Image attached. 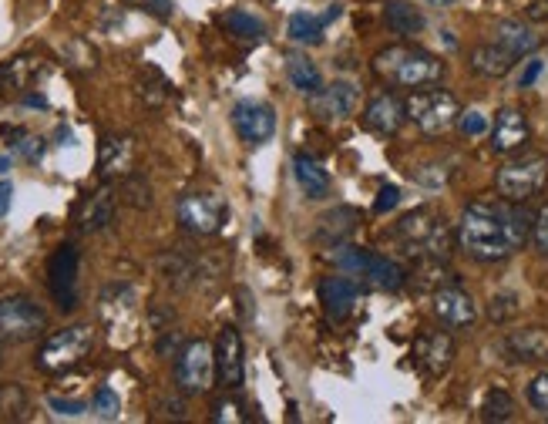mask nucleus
Wrapping results in <instances>:
<instances>
[{
    "mask_svg": "<svg viewBox=\"0 0 548 424\" xmlns=\"http://www.w3.org/2000/svg\"><path fill=\"white\" fill-rule=\"evenodd\" d=\"M286 78H290V85L300 91V95H310V98L323 88L320 68L306 58V54H286Z\"/></svg>",
    "mask_w": 548,
    "mask_h": 424,
    "instance_id": "32",
    "label": "nucleus"
},
{
    "mask_svg": "<svg viewBox=\"0 0 548 424\" xmlns=\"http://www.w3.org/2000/svg\"><path fill=\"white\" fill-rule=\"evenodd\" d=\"M407 122V105L404 98H397L394 91H380L367 101V112H364V128L374 135L394 138Z\"/></svg>",
    "mask_w": 548,
    "mask_h": 424,
    "instance_id": "16",
    "label": "nucleus"
},
{
    "mask_svg": "<svg viewBox=\"0 0 548 424\" xmlns=\"http://www.w3.org/2000/svg\"><path fill=\"white\" fill-rule=\"evenodd\" d=\"M175 219L192 236H216L229 219V206L219 192H185L175 202Z\"/></svg>",
    "mask_w": 548,
    "mask_h": 424,
    "instance_id": "7",
    "label": "nucleus"
},
{
    "mask_svg": "<svg viewBox=\"0 0 548 424\" xmlns=\"http://www.w3.org/2000/svg\"><path fill=\"white\" fill-rule=\"evenodd\" d=\"M518 310H522V307H518V293H495V297H491L488 300V320H491V324H512V320L518 317Z\"/></svg>",
    "mask_w": 548,
    "mask_h": 424,
    "instance_id": "38",
    "label": "nucleus"
},
{
    "mask_svg": "<svg viewBox=\"0 0 548 424\" xmlns=\"http://www.w3.org/2000/svg\"><path fill=\"white\" fill-rule=\"evenodd\" d=\"M320 303L327 310L330 320H350L360 303V283L350 280V276H327L320 283Z\"/></svg>",
    "mask_w": 548,
    "mask_h": 424,
    "instance_id": "19",
    "label": "nucleus"
},
{
    "mask_svg": "<svg viewBox=\"0 0 548 424\" xmlns=\"http://www.w3.org/2000/svg\"><path fill=\"white\" fill-rule=\"evenodd\" d=\"M542 68H545V64L538 61V58L528 61V68L522 71V78H518V88H532L535 81H538V75H542Z\"/></svg>",
    "mask_w": 548,
    "mask_h": 424,
    "instance_id": "48",
    "label": "nucleus"
},
{
    "mask_svg": "<svg viewBox=\"0 0 548 424\" xmlns=\"http://www.w3.org/2000/svg\"><path fill=\"white\" fill-rule=\"evenodd\" d=\"M454 357H458V347H454V337L451 330H438V327H427L417 334L414 340V364L417 371L431 381H438L451 371Z\"/></svg>",
    "mask_w": 548,
    "mask_h": 424,
    "instance_id": "10",
    "label": "nucleus"
},
{
    "mask_svg": "<svg viewBox=\"0 0 548 424\" xmlns=\"http://www.w3.org/2000/svg\"><path fill=\"white\" fill-rule=\"evenodd\" d=\"M138 7H145V11L159 14V17H172V0H135Z\"/></svg>",
    "mask_w": 548,
    "mask_h": 424,
    "instance_id": "49",
    "label": "nucleus"
},
{
    "mask_svg": "<svg viewBox=\"0 0 548 424\" xmlns=\"http://www.w3.org/2000/svg\"><path fill=\"white\" fill-rule=\"evenodd\" d=\"M44 330H48V313L31 297H21V293L0 297V340L24 344V340L41 337Z\"/></svg>",
    "mask_w": 548,
    "mask_h": 424,
    "instance_id": "9",
    "label": "nucleus"
},
{
    "mask_svg": "<svg viewBox=\"0 0 548 424\" xmlns=\"http://www.w3.org/2000/svg\"><path fill=\"white\" fill-rule=\"evenodd\" d=\"M431 310L434 317H438V324L448 330H468L478 324V303L471 300L458 283L431 293Z\"/></svg>",
    "mask_w": 548,
    "mask_h": 424,
    "instance_id": "15",
    "label": "nucleus"
},
{
    "mask_svg": "<svg viewBox=\"0 0 548 424\" xmlns=\"http://www.w3.org/2000/svg\"><path fill=\"white\" fill-rule=\"evenodd\" d=\"M115 209H118V199L115 192H111V186L95 189L78 209V229L81 233H101V229L115 223Z\"/></svg>",
    "mask_w": 548,
    "mask_h": 424,
    "instance_id": "21",
    "label": "nucleus"
},
{
    "mask_svg": "<svg viewBox=\"0 0 548 424\" xmlns=\"http://www.w3.org/2000/svg\"><path fill=\"white\" fill-rule=\"evenodd\" d=\"M397 202H401V189H397V186H384V189H380L377 202H374V209L377 212H390V209H397Z\"/></svg>",
    "mask_w": 548,
    "mask_h": 424,
    "instance_id": "47",
    "label": "nucleus"
},
{
    "mask_svg": "<svg viewBox=\"0 0 548 424\" xmlns=\"http://www.w3.org/2000/svg\"><path fill=\"white\" fill-rule=\"evenodd\" d=\"M58 138H61V145H68V138H71V132H68V128H58Z\"/></svg>",
    "mask_w": 548,
    "mask_h": 424,
    "instance_id": "55",
    "label": "nucleus"
},
{
    "mask_svg": "<svg viewBox=\"0 0 548 424\" xmlns=\"http://www.w3.org/2000/svg\"><path fill=\"white\" fill-rule=\"evenodd\" d=\"M31 411V398L21 384H0V418L4 421H24Z\"/></svg>",
    "mask_w": 548,
    "mask_h": 424,
    "instance_id": "35",
    "label": "nucleus"
},
{
    "mask_svg": "<svg viewBox=\"0 0 548 424\" xmlns=\"http://www.w3.org/2000/svg\"><path fill=\"white\" fill-rule=\"evenodd\" d=\"M370 71L390 88H427V85H438L448 68H444V61L438 54H431L424 48L390 44V48L374 54Z\"/></svg>",
    "mask_w": 548,
    "mask_h": 424,
    "instance_id": "2",
    "label": "nucleus"
},
{
    "mask_svg": "<svg viewBox=\"0 0 548 424\" xmlns=\"http://www.w3.org/2000/svg\"><path fill=\"white\" fill-rule=\"evenodd\" d=\"M232 128L246 145L259 149L276 135V112L266 101H236L232 105Z\"/></svg>",
    "mask_w": 548,
    "mask_h": 424,
    "instance_id": "12",
    "label": "nucleus"
},
{
    "mask_svg": "<svg viewBox=\"0 0 548 424\" xmlns=\"http://www.w3.org/2000/svg\"><path fill=\"white\" fill-rule=\"evenodd\" d=\"M17 152H21L27 162H37L44 155V138L24 135V142H17Z\"/></svg>",
    "mask_w": 548,
    "mask_h": 424,
    "instance_id": "46",
    "label": "nucleus"
},
{
    "mask_svg": "<svg viewBox=\"0 0 548 424\" xmlns=\"http://www.w3.org/2000/svg\"><path fill=\"white\" fill-rule=\"evenodd\" d=\"M357 229H360V209L337 206V209H330L327 216H320L317 229H313V239L323 246H337V243H347Z\"/></svg>",
    "mask_w": 548,
    "mask_h": 424,
    "instance_id": "22",
    "label": "nucleus"
},
{
    "mask_svg": "<svg viewBox=\"0 0 548 424\" xmlns=\"http://www.w3.org/2000/svg\"><path fill=\"white\" fill-rule=\"evenodd\" d=\"M333 14L337 11H327V14L296 11L290 21H286V38L296 41V44H323V31H327Z\"/></svg>",
    "mask_w": 548,
    "mask_h": 424,
    "instance_id": "28",
    "label": "nucleus"
},
{
    "mask_svg": "<svg viewBox=\"0 0 548 424\" xmlns=\"http://www.w3.org/2000/svg\"><path fill=\"white\" fill-rule=\"evenodd\" d=\"M37 71H41V64H37L34 58H27V54L4 61L0 64V91L4 88H27Z\"/></svg>",
    "mask_w": 548,
    "mask_h": 424,
    "instance_id": "34",
    "label": "nucleus"
},
{
    "mask_svg": "<svg viewBox=\"0 0 548 424\" xmlns=\"http://www.w3.org/2000/svg\"><path fill=\"white\" fill-rule=\"evenodd\" d=\"M501 350L512 364H548V330L545 327H518L508 330Z\"/></svg>",
    "mask_w": 548,
    "mask_h": 424,
    "instance_id": "18",
    "label": "nucleus"
},
{
    "mask_svg": "<svg viewBox=\"0 0 548 424\" xmlns=\"http://www.w3.org/2000/svg\"><path fill=\"white\" fill-rule=\"evenodd\" d=\"M0 364H4V347H0Z\"/></svg>",
    "mask_w": 548,
    "mask_h": 424,
    "instance_id": "56",
    "label": "nucleus"
},
{
    "mask_svg": "<svg viewBox=\"0 0 548 424\" xmlns=\"http://www.w3.org/2000/svg\"><path fill=\"white\" fill-rule=\"evenodd\" d=\"M528 138H532V128H528L522 108H501L495 115V125H491V149L498 155H515L525 149Z\"/></svg>",
    "mask_w": 548,
    "mask_h": 424,
    "instance_id": "17",
    "label": "nucleus"
},
{
    "mask_svg": "<svg viewBox=\"0 0 548 424\" xmlns=\"http://www.w3.org/2000/svg\"><path fill=\"white\" fill-rule=\"evenodd\" d=\"M11 169V155H0V172H7Z\"/></svg>",
    "mask_w": 548,
    "mask_h": 424,
    "instance_id": "54",
    "label": "nucleus"
},
{
    "mask_svg": "<svg viewBox=\"0 0 548 424\" xmlns=\"http://www.w3.org/2000/svg\"><path fill=\"white\" fill-rule=\"evenodd\" d=\"M360 276H364L367 287L384 290V293H394V290H404L407 287V270H404V266L394 263L390 256H380V253H367L364 256Z\"/></svg>",
    "mask_w": 548,
    "mask_h": 424,
    "instance_id": "23",
    "label": "nucleus"
},
{
    "mask_svg": "<svg viewBox=\"0 0 548 424\" xmlns=\"http://www.w3.org/2000/svg\"><path fill=\"white\" fill-rule=\"evenodd\" d=\"M528 404L548 421V371L535 374L532 381H528Z\"/></svg>",
    "mask_w": 548,
    "mask_h": 424,
    "instance_id": "41",
    "label": "nucleus"
},
{
    "mask_svg": "<svg viewBox=\"0 0 548 424\" xmlns=\"http://www.w3.org/2000/svg\"><path fill=\"white\" fill-rule=\"evenodd\" d=\"M212 421H216V424H229V421H246V414H243V404H239V401H232V398L219 401L216 408H212Z\"/></svg>",
    "mask_w": 548,
    "mask_h": 424,
    "instance_id": "43",
    "label": "nucleus"
},
{
    "mask_svg": "<svg viewBox=\"0 0 548 424\" xmlns=\"http://www.w3.org/2000/svg\"><path fill=\"white\" fill-rule=\"evenodd\" d=\"M364 256H367V250H357V246H350V243H337V246H327L323 260L333 263V266H340V270H347V273H357V276H360Z\"/></svg>",
    "mask_w": 548,
    "mask_h": 424,
    "instance_id": "37",
    "label": "nucleus"
},
{
    "mask_svg": "<svg viewBox=\"0 0 548 424\" xmlns=\"http://www.w3.org/2000/svg\"><path fill=\"white\" fill-rule=\"evenodd\" d=\"M24 105H31V108H48V101H44L41 95H27V98H24Z\"/></svg>",
    "mask_w": 548,
    "mask_h": 424,
    "instance_id": "52",
    "label": "nucleus"
},
{
    "mask_svg": "<svg viewBox=\"0 0 548 424\" xmlns=\"http://www.w3.org/2000/svg\"><path fill=\"white\" fill-rule=\"evenodd\" d=\"M11 202H14V186L11 182H0V219L11 212Z\"/></svg>",
    "mask_w": 548,
    "mask_h": 424,
    "instance_id": "50",
    "label": "nucleus"
},
{
    "mask_svg": "<svg viewBox=\"0 0 548 424\" xmlns=\"http://www.w3.org/2000/svg\"><path fill=\"white\" fill-rule=\"evenodd\" d=\"M407 283H411L414 290H421V293H438L444 287H451V283H458V273L451 270L448 260H438V256H421V260L414 263V270L407 273Z\"/></svg>",
    "mask_w": 548,
    "mask_h": 424,
    "instance_id": "25",
    "label": "nucleus"
},
{
    "mask_svg": "<svg viewBox=\"0 0 548 424\" xmlns=\"http://www.w3.org/2000/svg\"><path fill=\"white\" fill-rule=\"evenodd\" d=\"M91 347H95V330L88 324H74L44 340L34 364H37V371H44V374H61L85 361L91 354Z\"/></svg>",
    "mask_w": 548,
    "mask_h": 424,
    "instance_id": "6",
    "label": "nucleus"
},
{
    "mask_svg": "<svg viewBox=\"0 0 548 424\" xmlns=\"http://www.w3.org/2000/svg\"><path fill=\"white\" fill-rule=\"evenodd\" d=\"M360 105V88L354 81H333V85H323L310 101V112L317 122H347L350 115L357 112Z\"/></svg>",
    "mask_w": 548,
    "mask_h": 424,
    "instance_id": "13",
    "label": "nucleus"
},
{
    "mask_svg": "<svg viewBox=\"0 0 548 424\" xmlns=\"http://www.w3.org/2000/svg\"><path fill=\"white\" fill-rule=\"evenodd\" d=\"M135 169V138L128 135H105L98 145V172L101 179H118V175H132Z\"/></svg>",
    "mask_w": 548,
    "mask_h": 424,
    "instance_id": "20",
    "label": "nucleus"
},
{
    "mask_svg": "<svg viewBox=\"0 0 548 424\" xmlns=\"http://www.w3.org/2000/svg\"><path fill=\"white\" fill-rule=\"evenodd\" d=\"M159 270L165 276V283L175 290H189L192 283L202 280V260L185 250H169L159 256Z\"/></svg>",
    "mask_w": 548,
    "mask_h": 424,
    "instance_id": "24",
    "label": "nucleus"
},
{
    "mask_svg": "<svg viewBox=\"0 0 548 424\" xmlns=\"http://www.w3.org/2000/svg\"><path fill=\"white\" fill-rule=\"evenodd\" d=\"M384 21L394 34H404V38H414V34H421L427 21L421 14V7L407 4V0H390L384 7Z\"/></svg>",
    "mask_w": 548,
    "mask_h": 424,
    "instance_id": "30",
    "label": "nucleus"
},
{
    "mask_svg": "<svg viewBox=\"0 0 548 424\" xmlns=\"http://www.w3.org/2000/svg\"><path fill=\"white\" fill-rule=\"evenodd\" d=\"M468 64H471V71L481 75V78H505L508 71L518 64V58L512 51L501 48L498 41H491V44H478V48L471 51Z\"/></svg>",
    "mask_w": 548,
    "mask_h": 424,
    "instance_id": "27",
    "label": "nucleus"
},
{
    "mask_svg": "<svg viewBox=\"0 0 548 424\" xmlns=\"http://www.w3.org/2000/svg\"><path fill=\"white\" fill-rule=\"evenodd\" d=\"M495 41L505 51H512L515 58H525V54H532L538 48V34L522 21H501L495 27Z\"/></svg>",
    "mask_w": 548,
    "mask_h": 424,
    "instance_id": "31",
    "label": "nucleus"
},
{
    "mask_svg": "<svg viewBox=\"0 0 548 424\" xmlns=\"http://www.w3.org/2000/svg\"><path fill=\"white\" fill-rule=\"evenodd\" d=\"M132 310H135V290L125 287V283L108 287L105 297H101V317H105L111 327H118L122 320L132 317Z\"/></svg>",
    "mask_w": 548,
    "mask_h": 424,
    "instance_id": "33",
    "label": "nucleus"
},
{
    "mask_svg": "<svg viewBox=\"0 0 548 424\" xmlns=\"http://www.w3.org/2000/svg\"><path fill=\"white\" fill-rule=\"evenodd\" d=\"M548 186V155L545 152H522L512 155L495 172V192L508 202H528L542 196Z\"/></svg>",
    "mask_w": 548,
    "mask_h": 424,
    "instance_id": "5",
    "label": "nucleus"
},
{
    "mask_svg": "<svg viewBox=\"0 0 548 424\" xmlns=\"http://www.w3.org/2000/svg\"><path fill=\"white\" fill-rule=\"evenodd\" d=\"M293 179H296V186H300V192L306 199H327L330 189H333L327 169H323L313 155H303V152L293 159Z\"/></svg>",
    "mask_w": 548,
    "mask_h": 424,
    "instance_id": "26",
    "label": "nucleus"
},
{
    "mask_svg": "<svg viewBox=\"0 0 548 424\" xmlns=\"http://www.w3.org/2000/svg\"><path fill=\"white\" fill-rule=\"evenodd\" d=\"M407 105V122H414L424 135L441 138L448 135L461 118V101L451 95L448 88H411V95L404 98Z\"/></svg>",
    "mask_w": 548,
    "mask_h": 424,
    "instance_id": "4",
    "label": "nucleus"
},
{
    "mask_svg": "<svg viewBox=\"0 0 548 424\" xmlns=\"http://www.w3.org/2000/svg\"><path fill=\"white\" fill-rule=\"evenodd\" d=\"M515 418V398L501 387H491L481 401V421L488 424H501V421H512Z\"/></svg>",
    "mask_w": 548,
    "mask_h": 424,
    "instance_id": "36",
    "label": "nucleus"
},
{
    "mask_svg": "<svg viewBox=\"0 0 548 424\" xmlns=\"http://www.w3.org/2000/svg\"><path fill=\"white\" fill-rule=\"evenodd\" d=\"M458 128H461V135L464 138H478V135H485L488 132V118L481 115V112H461V118H458Z\"/></svg>",
    "mask_w": 548,
    "mask_h": 424,
    "instance_id": "42",
    "label": "nucleus"
},
{
    "mask_svg": "<svg viewBox=\"0 0 548 424\" xmlns=\"http://www.w3.org/2000/svg\"><path fill=\"white\" fill-rule=\"evenodd\" d=\"M427 7H451V4H458V0H424Z\"/></svg>",
    "mask_w": 548,
    "mask_h": 424,
    "instance_id": "53",
    "label": "nucleus"
},
{
    "mask_svg": "<svg viewBox=\"0 0 548 424\" xmlns=\"http://www.w3.org/2000/svg\"><path fill=\"white\" fill-rule=\"evenodd\" d=\"M78 266H81L78 246L71 243L58 246L48 263V290L61 313H71L78 307Z\"/></svg>",
    "mask_w": 548,
    "mask_h": 424,
    "instance_id": "11",
    "label": "nucleus"
},
{
    "mask_svg": "<svg viewBox=\"0 0 548 424\" xmlns=\"http://www.w3.org/2000/svg\"><path fill=\"white\" fill-rule=\"evenodd\" d=\"M216 381V347L206 340H189L175 354V384L182 394H206Z\"/></svg>",
    "mask_w": 548,
    "mask_h": 424,
    "instance_id": "8",
    "label": "nucleus"
},
{
    "mask_svg": "<svg viewBox=\"0 0 548 424\" xmlns=\"http://www.w3.org/2000/svg\"><path fill=\"white\" fill-rule=\"evenodd\" d=\"M91 411H95L101 421H115L118 414H122V401H118V394L111 391V387H98L95 401H91Z\"/></svg>",
    "mask_w": 548,
    "mask_h": 424,
    "instance_id": "40",
    "label": "nucleus"
},
{
    "mask_svg": "<svg viewBox=\"0 0 548 424\" xmlns=\"http://www.w3.org/2000/svg\"><path fill=\"white\" fill-rule=\"evenodd\" d=\"M216 377L226 391H239L246 377V347L236 327H222L216 337Z\"/></svg>",
    "mask_w": 548,
    "mask_h": 424,
    "instance_id": "14",
    "label": "nucleus"
},
{
    "mask_svg": "<svg viewBox=\"0 0 548 424\" xmlns=\"http://www.w3.org/2000/svg\"><path fill=\"white\" fill-rule=\"evenodd\" d=\"M532 243L535 250L548 256V206H542L535 212V226H532Z\"/></svg>",
    "mask_w": 548,
    "mask_h": 424,
    "instance_id": "44",
    "label": "nucleus"
},
{
    "mask_svg": "<svg viewBox=\"0 0 548 424\" xmlns=\"http://www.w3.org/2000/svg\"><path fill=\"white\" fill-rule=\"evenodd\" d=\"M125 202L135 209L152 206V186L145 182V175H125Z\"/></svg>",
    "mask_w": 548,
    "mask_h": 424,
    "instance_id": "39",
    "label": "nucleus"
},
{
    "mask_svg": "<svg viewBox=\"0 0 548 424\" xmlns=\"http://www.w3.org/2000/svg\"><path fill=\"white\" fill-rule=\"evenodd\" d=\"M528 17H532V21H548V0H535V4L528 7Z\"/></svg>",
    "mask_w": 548,
    "mask_h": 424,
    "instance_id": "51",
    "label": "nucleus"
},
{
    "mask_svg": "<svg viewBox=\"0 0 548 424\" xmlns=\"http://www.w3.org/2000/svg\"><path fill=\"white\" fill-rule=\"evenodd\" d=\"M48 408L54 411V414H61V418H81L88 408L81 401H68V398H58V394H51L48 398Z\"/></svg>",
    "mask_w": 548,
    "mask_h": 424,
    "instance_id": "45",
    "label": "nucleus"
},
{
    "mask_svg": "<svg viewBox=\"0 0 548 424\" xmlns=\"http://www.w3.org/2000/svg\"><path fill=\"white\" fill-rule=\"evenodd\" d=\"M394 236L401 239V246L407 250V256L421 260V256H438V260H448L458 246V233L451 229L448 219L441 216L438 209L421 206L411 209L407 216L397 223Z\"/></svg>",
    "mask_w": 548,
    "mask_h": 424,
    "instance_id": "3",
    "label": "nucleus"
},
{
    "mask_svg": "<svg viewBox=\"0 0 548 424\" xmlns=\"http://www.w3.org/2000/svg\"><path fill=\"white\" fill-rule=\"evenodd\" d=\"M535 212L525 202L475 199L458 219V250L475 263H501L532 243Z\"/></svg>",
    "mask_w": 548,
    "mask_h": 424,
    "instance_id": "1",
    "label": "nucleus"
},
{
    "mask_svg": "<svg viewBox=\"0 0 548 424\" xmlns=\"http://www.w3.org/2000/svg\"><path fill=\"white\" fill-rule=\"evenodd\" d=\"M219 27L229 34L232 41L239 44H259L266 41V24L259 21V17L246 14V11H226L219 17Z\"/></svg>",
    "mask_w": 548,
    "mask_h": 424,
    "instance_id": "29",
    "label": "nucleus"
}]
</instances>
